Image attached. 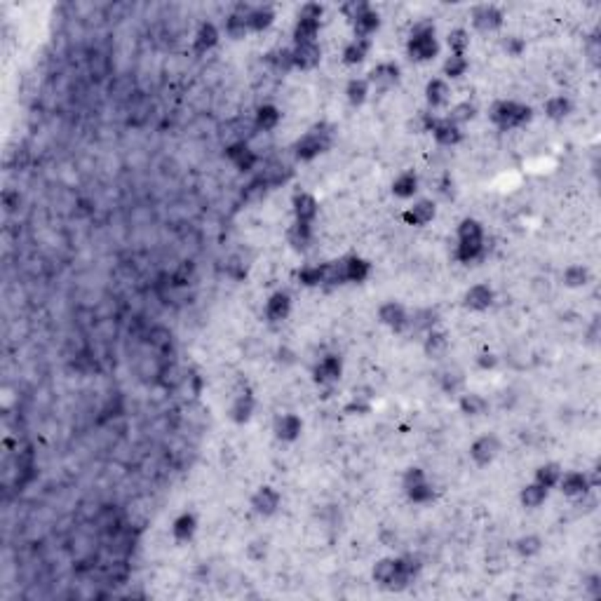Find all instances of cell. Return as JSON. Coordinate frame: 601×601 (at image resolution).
<instances>
[{
  "label": "cell",
  "mask_w": 601,
  "mask_h": 601,
  "mask_svg": "<svg viewBox=\"0 0 601 601\" xmlns=\"http://www.w3.org/2000/svg\"><path fill=\"white\" fill-rule=\"evenodd\" d=\"M331 146H334V127L327 122H320L293 144V158L303 160V163H312L322 153L331 151Z\"/></svg>",
  "instance_id": "obj_1"
},
{
  "label": "cell",
  "mask_w": 601,
  "mask_h": 601,
  "mask_svg": "<svg viewBox=\"0 0 601 601\" xmlns=\"http://www.w3.org/2000/svg\"><path fill=\"white\" fill-rule=\"evenodd\" d=\"M488 120H491L493 127H498L500 132L519 129L521 125H526L531 120V106L514 101V99H500L493 103L491 110H488Z\"/></svg>",
  "instance_id": "obj_2"
},
{
  "label": "cell",
  "mask_w": 601,
  "mask_h": 601,
  "mask_svg": "<svg viewBox=\"0 0 601 601\" xmlns=\"http://www.w3.org/2000/svg\"><path fill=\"white\" fill-rule=\"evenodd\" d=\"M409 57L414 61H430L439 54V43L435 38V24L430 22H414L409 36Z\"/></svg>",
  "instance_id": "obj_3"
},
{
  "label": "cell",
  "mask_w": 601,
  "mask_h": 601,
  "mask_svg": "<svg viewBox=\"0 0 601 601\" xmlns=\"http://www.w3.org/2000/svg\"><path fill=\"white\" fill-rule=\"evenodd\" d=\"M341 376H343V360L336 353L322 355V360H317L312 367V381L317 386H334L341 381Z\"/></svg>",
  "instance_id": "obj_4"
},
{
  "label": "cell",
  "mask_w": 601,
  "mask_h": 601,
  "mask_svg": "<svg viewBox=\"0 0 601 601\" xmlns=\"http://www.w3.org/2000/svg\"><path fill=\"white\" fill-rule=\"evenodd\" d=\"M498 453H500V442H498V437L491 435V432H486V435L477 437L470 444V460L477 467L491 465Z\"/></svg>",
  "instance_id": "obj_5"
},
{
  "label": "cell",
  "mask_w": 601,
  "mask_h": 601,
  "mask_svg": "<svg viewBox=\"0 0 601 601\" xmlns=\"http://www.w3.org/2000/svg\"><path fill=\"white\" fill-rule=\"evenodd\" d=\"M470 19H472L474 29L488 36V33H495L500 29L502 22H505V15H502L495 5H477V8H472Z\"/></svg>",
  "instance_id": "obj_6"
},
{
  "label": "cell",
  "mask_w": 601,
  "mask_h": 601,
  "mask_svg": "<svg viewBox=\"0 0 601 601\" xmlns=\"http://www.w3.org/2000/svg\"><path fill=\"white\" fill-rule=\"evenodd\" d=\"M282 507V495L275 486H258L251 495V510L261 517H272Z\"/></svg>",
  "instance_id": "obj_7"
},
{
  "label": "cell",
  "mask_w": 601,
  "mask_h": 601,
  "mask_svg": "<svg viewBox=\"0 0 601 601\" xmlns=\"http://www.w3.org/2000/svg\"><path fill=\"white\" fill-rule=\"evenodd\" d=\"M400 75H402L400 66L393 64V61H383V64L372 68V73H369L367 82H369V85H374L381 94H386V92H390V89L397 85V82H400Z\"/></svg>",
  "instance_id": "obj_8"
},
{
  "label": "cell",
  "mask_w": 601,
  "mask_h": 601,
  "mask_svg": "<svg viewBox=\"0 0 601 601\" xmlns=\"http://www.w3.org/2000/svg\"><path fill=\"white\" fill-rule=\"evenodd\" d=\"M379 322L383 327H388V329H393L395 334H402L409 327V312L397 300H388V303H383L379 308Z\"/></svg>",
  "instance_id": "obj_9"
},
{
  "label": "cell",
  "mask_w": 601,
  "mask_h": 601,
  "mask_svg": "<svg viewBox=\"0 0 601 601\" xmlns=\"http://www.w3.org/2000/svg\"><path fill=\"white\" fill-rule=\"evenodd\" d=\"M226 160L235 170L240 172H251L258 163V153L251 148L247 141H235L226 146Z\"/></svg>",
  "instance_id": "obj_10"
},
{
  "label": "cell",
  "mask_w": 601,
  "mask_h": 601,
  "mask_svg": "<svg viewBox=\"0 0 601 601\" xmlns=\"http://www.w3.org/2000/svg\"><path fill=\"white\" fill-rule=\"evenodd\" d=\"M437 214V205L432 200H418L411 207H407L402 212V221L404 226H414V228H423L435 219Z\"/></svg>",
  "instance_id": "obj_11"
},
{
  "label": "cell",
  "mask_w": 601,
  "mask_h": 601,
  "mask_svg": "<svg viewBox=\"0 0 601 601\" xmlns=\"http://www.w3.org/2000/svg\"><path fill=\"white\" fill-rule=\"evenodd\" d=\"M291 315V296L286 291H275L270 293V298L265 300V320L270 324H282L284 320Z\"/></svg>",
  "instance_id": "obj_12"
},
{
  "label": "cell",
  "mask_w": 601,
  "mask_h": 601,
  "mask_svg": "<svg viewBox=\"0 0 601 601\" xmlns=\"http://www.w3.org/2000/svg\"><path fill=\"white\" fill-rule=\"evenodd\" d=\"M495 300V291L491 284H472L470 289L465 291V308L467 310H474V312H484L493 305Z\"/></svg>",
  "instance_id": "obj_13"
},
{
  "label": "cell",
  "mask_w": 601,
  "mask_h": 601,
  "mask_svg": "<svg viewBox=\"0 0 601 601\" xmlns=\"http://www.w3.org/2000/svg\"><path fill=\"white\" fill-rule=\"evenodd\" d=\"M291 57H293V68H298V71H312L322 61V47L317 43L293 45Z\"/></svg>",
  "instance_id": "obj_14"
},
{
  "label": "cell",
  "mask_w": 601,
  "mask_h": 601,
  "mask_svg": "<svg viewBox=\"0 0 601 601\" xmlns=\"http://www.w3.org/2000/svg\"><path fill=\"white\" fill-rule=\"evenodd\" d=\"M315 242V230H312V223H303V221H293L289 230H286V244L296 251H308Z\"/></svg>",
  "instance_id": "obj_15"
},
{
  "label": "cell",
  "mask_w": 601,
  "mask_h": 601,
  "mask_svg": "<svg viewBox=\"0 0 601 601\" xmlns=\"http://www.w3.org/2000/svg\"><path fill=\"white\" fill-rule=\"evenodd\" d=\"M451 350V341H449V334L446 331H439V329H430L425 334V341H423V353L425 358L430 360H444L446 355Z\"/></svg>",
  "instance_id": "obj_16"
},
{
  "label": "cell",
  "mask_w": 601,
  "mask_h": 601,
  "mask_svg": "<svg viewBox=\"0 0 601 601\" xmlns=\"http://www.w3.org/2000/svg\"><path fill=\"white\" fill-rule=\"evenodd\" d=\"M291 212L296 216V221L312 223L320 216V202L310 193H296L291 200Z\"/></svg>",
  "instance_id": "obj_17"
},
{
  "label": "cell",
  "mask_w": 601,
  "mask_h": 601,
  "mask_svg": "<svg viewBox=\"0 0 601 601\" xmlns=\"http://www.w3.org/2000/svg\"><path fill=\"white\" fill-rule=\"evenodd\" d=\"M559 491H562L566 498H578L580 493L590 491L592 484H590V477H587L585 472H578V470H571L562 474V479H559Z\"/></svg>",
  "instance_id": "obj_18"
},
{
  "label": "cell",
  "mask_w": 601,
  "mask_h": 601,
  "mask_svg": "<svg viewBox=\"0 0 601 601\" xmlns=\"http://www.w3.org/2000/svg\"><path fill=\"white\" fill-rule=\"evenodd\" d=\"M303 432V421L296 414H279L275 418V437L282 439V442H296Z\"/></svg>",
  "instance_id": "obj_19"
},
{
  "label": "cell",
  "mask_w": 601,
  "mask_h": 601,
  "mask_svg": "<svg viewBox=\"0 0 601 601\" xmlns=\"http://www.w3.org/2000/svg\"><path fill=\"white\" fill-rule=\"evenodd\" d=\"M279 122H282V108L275 106V103H263V106L256 108L254 125L258 132L270 134V132H275L279 127Z\"/></svg>",
  "instance_id": "obj_20"
},
{
  "label": "cell",
  "mask_w": 601,
  "mask_h": 601,
  "mask_svg": "<svg viewBox=\"0 0 601 601\" xmlns=\"http://www.w3.org/2000/svg\"><path fill=\"white\" fill-rule=\"evenodd\" d=\"M430 134L435 137V141L439 146H444V148H453V146H458L460 141H463V129L456 127L453 122H449L446 118L444 120H437V125L432 127Z\"/></svg>",
  "instance_id": "obj_21"
},
{
  "label": "cell",
  "mask_w": 601,
  "mask_h": 601,
  "mask_svg": "<svg viewBox=\"0 0 601 601\" xmlns=\"http://www.w3.org/2000/svg\"><path fill=\"white\" fill-rule=\"evenodd\" d=\"M256 409V397L251 390H240V393L235 395L233 400V407H230V418H233L235 423H244L249 421L251 414H254Z\"/></svg>",
  "instance_id": "obj_22"
},
{
  "label": "cell",
  "mask_w": 601,
  "mask_h": 601,
  "mask_svg": "<svg viewBox=\"0 0 601 601\" xmlns=\"http://www.w3.org/2000/svg\"><path fill=\"white\" fill-rule=\"evenodd\" d=\"M263 64L270 68L275 75H286L293 71V57H291V50L286 47H275L270 50L268 54L263 57Z\"/></svg>",
  "instance_id": "obj_23"
},
{
  "label": "cell",
  "mask_w": 601,
  "mask_h": 601,
  "mask_svg": "<svg viewBox=\"0 0 601 601\" xmlns=\"http://www.w3.org/2000/svg\"><path fill=\"white\" fill-rule=\"evenodd\" d=\"M369 50H372V40L369 38H353L350 43H346L343 52H341V59H343L346 66L362 64V61L369 57Z\"/></svg>",
  "instance_id": "obj_24"
},
{
  "label": "cell",
  "mask_w": 601,
  "mask_h": 601,
  "mask_svg": "<svg viewBox=\"0 0 601 601\" xmlns=\"http://www.w3.org/2000/svg\"><path fill=\"white\" fill-rule=\"evenodd\" d=\"M251 8L249 5H237L235 12H230V15L226 17V33L233 40H240L247 36L249 31V22H247V12Z\"/></svg>",
  "instance_id": "obj_25"
},
{
  "label": "cell",
  "mask_w": 601,
  "mask_h": 601,
  "mask_svg": "<svg viewBox=\"0 0 601 601\" xmlns=\"http://www.w3.org/2000/svg\"><path fill=\"white\" fill-rule=\"evenodd\" d=\"M216 43H219V31H216V26L212 22L200 24V29L195 33V40H193V52L198 54V57H202V54H207L209 50H214Z\"/></svg>",
  "instance_id": "obj_26"
},
{
  "label": "cell",
  "mask_w": 601,
  "mask_h": 601,
  "mask_svg": "<svg viewBox=\"0 0 601 601\" xmlns=\"http://www.w3.org/2000/svg\"><path fill=\"white\" fill-rule=\"evenodd\" d=\"M369 275H372V261L362 258L358 254L346 256V279L353 284H362L367 282Z\"/></svg>",
  "instance_id": "obj_27"
},
{
  "label": "cell",
  "mask_w": 601,
  "mask_h": 601,
  "mask_svg": "<svg viewBox=\"0 0 601 601\" xmlns=\"http://www.w3.org/2000/svg\"><path fill=\"white\" fill-rule=\"evenodd\" d=\"M418 188H421V179H418V174L414 170L402 172L400 177L393 181V195L400 200L414 198V195L418 193Z\"/></svg>",
  "instance_id": "obj_28"
},
{
  "label": "cell",
  "mask_w": 601,
  "mask_h": 601,
  "mask_svg": "<svg viewBox=\"0 0 601 601\" xmlns=\"http://www.w3.org/2000/svg\"><path fill=\"white\" fill-rule=\"evenodd\" d=\"M449 99H451V87L446 85L442 78H432L428 85H425V101H428L430 108L446 106Z\"/></svg>",
  "instance_id": "obj_29"
},
{
  "label": "cell",
  "mask_w": 601,
  "mask_h": 601,
  "mask_svg": "<svg viewBox=\"0 0 601 601\" xmlns=\"http://www.w3.org/2000/svg\"><path fill=\"white\" fill-rule=\"evenodd\" d=\"M458 407H460V414L463 416L477 418V416H484L488 411V400L479 393H463L460 395Z\"/></svg>",
  "instance_id": "obj_30"
},
{
  "label": "cell",
  "mask_w": 601,
  "mask_h": 601,
  "mask_svg": "<svg viewBox=\"0 0 601 601\" xmlns=\"http://www.w3.org/2000/svg\"><path fill=\"white\" fill-rule=\"evenodd\" d=\"M195 531H198V519H195L193 512L179 514L172 524V536L177 543H188L195 536Z\"/></svg>",
  "instance_id": "obj_31"
},
{
  "label": "cell",
  "mask_w": 601,
  "mask_h": 601,
  "mask_svg": "<svg viewBox=\"0 0 601 601\" xmlns=\"http://www.w3.org/2000/svg\"><path fill=\"white\" fill-rule=\"evenodd\" d=\"M346 282V258H334V261L322 263V286H341Z\"/></svg>",
  "instance_id": "obj_32"
},
{
  "label": "cell",
  "mask_w": 601,
  "mask_h": 601,
  "mask_svg": "<svg viewBox=\"0 0 601 601\" xmlns=\"http://www.w3.org/2000/svg\"><path fill=\"white\" fill-rule=\"evenodd\" d=\"M379 26H381V15L374 8H369L367 12H362V15L353 22L355 38H369L372 33L379 31Z\"/></svg>",
  "instance_id": "obj_33"
},
{
  "label": "cell",
  "mask_w": 601,
  "mask_h": 601,
  "mask_svg": "<svg viewBox=\"0 0 601 601\" xmlns=\"http://www.w3.org/2000/svg\"><path fill=\"white\" fill-rule=\"evenodd\" d=\"M543 108H545V115H548L550 120L559 122V120H564V118H569L573 113V101L564 94L550 96V99L543 103Z\"/></svg>",
  "instance_id": "obj_34"
},
{
  "label": "cell",
  "mask_w": 601,
  "mask_h": 601,
  "mask_svg": "<svg viewBox=\"0 0 601 601\" xmlns=\"http://www.w3.org/2000/svg\"><path fill=\"white\" fill-rule=\"evenodd\" d=\"M456 261L458 263H474L484 256V240H465L456 244Z\"/></svg>",
  "instance_id": "obj_35"
},
{
  "label": "cell",
  "mask_w": 601,
  "mask_h": 601,
  "mask_svg": "<svg viewBox=\"0 0 601 601\" xmlns=\"http://www.w3.org/2000/svg\"><path fill=\"white\" fill-rule=\"evenodd\" d=\"M562 474H564V470H562V465H559V463H543V465L536 467L533 477H536V484H540V486H545L550 491V488H555L559 484Z\"/></svg>",
  "instance_id": "obj_36"
},
{
  "label": "cell",
  "mask_w": 601,
  "mask_h": 601,
  "mask_svg": "<svg viewBox=\"0 0 601 601\" xmlns=\"http://www.w3.org/2000/svg\"><path fill=\"white\" fill-rule=\"evenodd\" d=\"M320 26H322V22H310V19H298L296 26H293V43H296V45H303V43H317Z\"/></svg>",
  "instance_id": "obj_37"
},
{
  "label": "cell",
  "mask_w": 601,
  "mask_h": 601,
  "mask_svg": "<svg viewBox=\"0 0 601 601\" xmlns=\"http://www.w3.org/2000/svg\"><path fill=\"white\" fill-rule=\"evenodd\" d=\"M519 500H521V505L526 510H538L545 500H548V488L540 486V484H536V481H533V484H526V486H521Z\"/></svg>",
  "instance_id": "obj_38"
},
{
  "label": "cell",
  "mask_w": 601,
  "mask_h": 601,
  "mask_svg": "<svg viewBox=\"0 0 601 601\" xmlns=\"http://www.w3.org/2000/svg\"><path fill=\"white\" fill-rule=\"evenodd\" d=\"M395 571H397V559L383 557L374 564L372 578H374V583H379L383 587H390V583H393V578H395Z\"/></svg>",
  "instance_id": "obj_39"
},
{
  "label": "cell",
  "mask_w": 601,
  "mask_h": 601,
  "mask_svg": "<svg viewBox=\"0 0 601 601\" xmlns=\"http://www.w3.org/2000/svg\"><path fill=\"white\" fill-rule=\"evenodd\" d=\"M465 386V374L458 372V369H446V372L439 374V390L444 395H458Z\"/></svg>",
  "instance_id": "obj_40"
},
{
  "label": "cell",
  "mask_w": 601,
  "mask_h": 601,
  "mask_svg": "<svg viewBox=\"0 0 601 601\" xmlns=\"http://www.w3.org/2000/svg\"><path fill=\"white\" fill-rule=\"evenodd\" d=\"M437 320H439V315L432 308H421V310H416L414 315L409 317V327L407 329H411V331H425L428 334L430 329H435V324H437Z\"/></svg>",
  "instance_id": "obj_41"
},
{
  "label": "cell",
  "mask_w": 601,
  "mask_h": 601,
  "mask_svg": "<svg viewBox=\"0 0 601 601\" xmlns=\"http://www.w3.org/2000/svg\"><path fill=\"white\" fill-rule=\"evenodd\" d=\"M562 279L569 289H578V286H585L590 282V268H587L585 263H571L569 268L564 270Z\"/></svg>",
  "instance_id": "obj_42"
},
{
  "label": "cell",
  "mask_w": 601,
  "mask_h": 601,
  "mask_svg": "<svg viewBox=\"0 0 601 601\" xmlns=\"http://www.w3.org/2000/svg\"><path fill=\"white\" fill-rule=\"evenodd\" d=\"M543 548H545L543 538H540V536H536V533H526V536H521L519 540L514 543L517 555L524 557V559L538 557V555H540V552H543Z\"/></svg>",
  "instance_id": "obj_43"
},
{
  "label": "cell",
  "mask_w": 601,
  "mask_h": 601,
  "mask_svg": "<svg viewBox=\"0 0 601 601\" xmlns=\"http://www.w3.org/2000/svg\"><path fill=\"white\" fill-rule=\"evenodd\" d=\"M247 22H249V31L261 33L275 22V12H272L270 8H251L247 12Z\"/></svg>",
  "instance_id": "obj_44"
},
{
  "label": "cell",
  "mask_w": 601,
  "mask_h": 601,
  "mask_svg": "<svg viewBox=\"0 0 601 601\" xmlns=\"http://www.w3.org/2000/svg\"><path fill=\"white\" fill-rule=\"evenodd\" d=\"M369 96V82L365 78H353L346 85V99L350 106H362Z\"/></svg>",
  "instance_id": "obj_45"
},
{
  "label": "cell",
  "mask_w": 601,
  "mask_h": 601,
  "mask_svg": "<svg viewBox=\"0 0 601 601\" xmlns=\"http://www.w3.org/2000/svg\"><path fill=\"white\" fill-rule=\"evenodd\" d=\"M435 495H437V488L432 486L430 479L423 481V484H418V486L407 488V498H409V502H414V505H428V502L435 500Z\"/></svg>",
  "instance_id": "obj_46"
},
{
  "label": "cell",
  "mask_w": 601,
  "mask_h": 601,
  "mask_svg": "<svg viewBox=\"0 0 601 601\" xmlns=\"http://www.w3.org/2000/svg\"><path fill=\"white\" fill-rule=\"evenodd\" d=\"M474 115H477V106H474L472 101H460V103H456V106H453V108L449 110V115H446V120L453 122V125H456V127H460V125H465V122L474 120Z\"/></svg>",
  "instance_id": "obj_47"
},
{
  "label": "cell",
  "mask_w": 601,
  "mask_h": 601,
  "mask_svg": "<svg viewBox=\"0 0 601 601\" xmlns=\"http://www.w3.org/2000/svg\"><path fill=\"white\" fill-rule=\"evenodd\" d=\"M470 71V59L465 54H449L444 61V75L446 78H463Z\"/></svg>",
  "instance_id": "obj_48"
},
{
  "label": "cell",
  "mask_w": 601,
  "mask_h": 601,
  "mask_svg": "<svg viewBox=\"0 0 601 601\" xmlns=\"http://www.w3.org/2000/svg\"><path fill=\"white\" fill-rule=\"evenodd\" d=\"M296 279L300 286H308V289H312V286H322V263L303 265V268L298 270Z\"/></svg>",
  "instance_id": "obj_49"
},
{
  "label": "cell",
  "mask_w": 601,
  "mask_h": 601,
  "mask_svg": "<svg viewBox=\"0 0 601 601\" xmlns=\"http://www.w3.org/2000/svg\"><path fill=\"white\" fill-rule=\"evenodd\" d=\"M465 240H484V230L477 219H463L458 223V242Z\"/></svg>",
  "instance_id": "obj_50"
},
{
  "label": "cell",
  "mask_w": 601,
  "mask_h": 601,
  "mask_svg": "<svg viewBox=\"0 0 601 601\" xmlns=\"http://www.w3.org/2000/svg\"><path fill=\"white\" fill-rule=\"evenodd\" d=\"M446 43H449L451 54H465L470 50V33L465 29H453L449 31V36H446Z\"/></svg>",
  "instance_id": "obj_51"
},
{
  "label": "cell",
  "mask_w": 601,
  "mask_h": 601,
  "mask_svg": "<svg viewBox=\"0 0 601 601\" xmlns=\"http://www.w3.org/2000/svg\"><path fill=\"white\" fill-rule=\"evenodd\" d=\"M148 343L156 348V350H167L172 346V331L167 327H153L148 331Z\"/></svg>",
  "instance_id": "obj_52"
},
{
  "label": "cell",
  "mask_w": 601,
  "mask_h": 601,
  "mask_svg": "<svg viewBox=\"0 0 601 601\" xmlns=\"http://www.w3.org/2000/svg\"><path fill=\"white\" fill-rule=\"evenodd\" d=\"M423 481H428V474H425L423 467L411 465V467H407V470H404V474H402V488H404V491H407V488H411V486L423 484Z\"/></svg>",
  "instance_id": "obj_53"
},
{
  "label": "cell",
  "mask_w": 601,
  "mask_h": 601,
  "mask_svg": "<svg viewBox=\"0 0 601 601\" xmlns=\"http://www.w3.org/2000/svg\"><path fill=\"white\" fill-rule=\"evenodd\" d=\"M372 5L367 3V0H350V3H346L343 8H341V15H343L348 22H355L362 12H367Z\"/></svg>",
  "instance_id": "obj_54"
},
{
  "label": "cell",
  "mask_w": 601,
  "mask_h": 601,
  "mask_svg": "<svg viewBox=\"0 0 601 601\" xmlns=\"http://www.w3.org/2000/svg\"><path fill=\"white\" fill-rule=\"evenodd\" d=\"M502 50H505L507 57H521L524 50H526V40L521 36H507L502 40Z\"/></svg>",
  "instance_id": "obj_55"
},
{
  "label": "cell",
  "mask_w": 601,
  "mask_h": 601,
  "mask_svg": "<svg viewBox=\"0 0 601 601\" xmlns=\"http://www.w3.org/2000/svg\"><path fill=\"white\" fill-rule=\"evenodd\" d=\"M191 277H193V263H181L177 270L172 272V277H170V282L174 284V286H184V284H188L191 282Z\"/></svg>",
  "instance_id": "obj_56"
},
{
  "label": "cell",
  "mask_w": 601,
  "mask_h": 601,
  "mask_svg": "<svg viewBox=\"0 0 601 601\" xmlns=\"http://www.w3.org/2000/svg\"><path fill=\"white\" fill-rule=\"evenodd\" d=\"M324 17V8L320 3H305L303 8L298 10V19H310V22H322Z\"/></svg>",
  "instance_id": "obj_57"
},
{
  "label": "cell",
  "mask_w": 601,
  "mask_h": 601,
  "mask_svg": "<svg viewBox=\"0 0 601 601\" xmlns=\"http://www.w3.org/2000/svg\"><path fill=\"white\" fill-rule=\"evenodd\" d=\"M346 414H353V416H367L372 414V402H365V400H353L350 404H346Z\"/></svg>",
  "instance_id": "obj_58"
},
{
  "label": "cell",
  "mask_w": 601,
  "mask_h": 601,
  "mask_svg": "<svg viewBox=\"0 0 601 601\" xmlns=\"http://www.w3.org/2000/svg\"><path fill=\"white\" fill-rule=\"evenodd\" d=\"M477 367L481 369V372H488V369H495L498 367V358H495L493 353H481L477 358Z\"/></svg>",
  "instance_id": "obj_59"
},
{
  "label": "cell",
  "mask_w": 601,
  "mask_h": 601,
  "mask_svg": "<svg viewBox=\"0 0 601 601\" xmlns=\"http://www.w3.org/2000/svg\"><path fill=\"white\" fill-rule=\"evenodd\" d=\"M247 555L254 559V562H263V557H265V543H261V540L251 543L249 548H247Z\"/></svg>",
  "instance_id": "obj_60"
}]
</instances>
